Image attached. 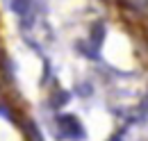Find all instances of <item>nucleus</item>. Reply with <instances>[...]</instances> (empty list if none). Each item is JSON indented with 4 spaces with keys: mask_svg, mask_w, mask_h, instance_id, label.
<instances>
[{
    "mask_svg": "<svg viewBox=\"0 0 148 141\" xmlns=\"http://www.w3.org/2000/svg\"><path fill=\"white\" fill-rule=\"evenodd\" d=\"M12 9H14L21 18H25L27 14H32V12H30V0H12Z\"/></svg>",
    "mask_w": 148,
    "mask_h": 141,
    "instance_id": "nucleus-3",
    "label": "nucleus"
},
{
    "mask_svg": "<svg viewBox=\"0 0 148 141\" xmlns=\"http://www.w3.org/2000/svg\"><path fill=\"white\" fill-rule=\"evenodd\" d=\"M103 39H105V25L103 23H96L93 25V32H91V46L93 48H100Z\"/></svg>",
    "mask_w": 148,
    "mask_h": 141,
    "instance_id": "nucleus-2",
    "label": "nucleus"
},
{
    "mask_svg": "<svg viewBox=\"0 0 148 141\" xmlns=\"http://www.w3.org/2000/svg\"><path fill=\"white\" fill-rule=\"evenodd\" d=\"M66 100H69V93H66V91H57L55 96L50 98V107H62Z\"/></svg>",
    "mask_w": 148,
    "mask_h": 141,
    "instance_id": "nucleus-4",
    "label": "nucleus"
},
{
    "mask_svg": "<svg viewBox=\"0 0 148 141\" xmlns=\"http://www.w3.org/2000/svg\"><path fill=\"white\" fill-rule=\"evenodd\" d=\"M57 130H59V134L64 137V139H82L84 137V130H82V125L80 121L71 116V114H64V116H57Z\"/></svg>",
    "mask_w": 148,
    "mask_h": 141,
    "instance_id": "nucleus-1",
    "label": "nucleus"
}]
</instances>
